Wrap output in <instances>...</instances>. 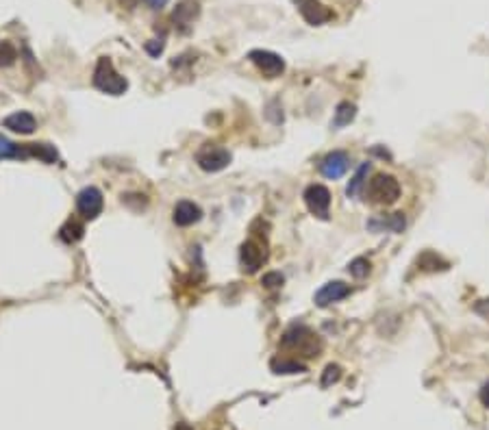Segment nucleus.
<instances>
[{
    "instance_id": "f257e3e1",
    "label": "nucleus",
    "mask_w": 489,
    "mask_h": 430,
    "mask_svg": "<svg viewBox=\"0 0 489 430\" xmlns=\"http://www.w3.org/2000/svg\"><path fill=\"white\" fill-rule=\"evenodd\" d=\"M91 81H93V87L103 93H109V96H122V93L128 89V81L124 77H120L109 57L98 59Z\"/></svg>"
},
{
    "instance_id": "f03ea898",
    "label": "nucleus",
    "mask_w": 489,
    "mask_h": 430,
    "mask_svg": "<svg viewBox=\"0 0 489 430\" xmlns=\"http://www.w3.org/2000/svg\"><path fill=\"white\" fill-rule=\"evenodd\" d=\"M280 346L287 348V350H294V352H300L305 354V357H317L319 350H322V341H319L317 335L303 326V324H296L292 326L285 335L283 339H280Z\"/></svg>"
},
{
    "instance_id": "7ed1b4c3",
    "label": "nucleus",
    "mask_w": 489,
    "mask_h": 430,
    "mask_svg": "<svg viewBox=\"0 0 489 430\" xmlns=\"http://www.w3.org/2000/svg\"><path fill=\"white\" fill-rule=\"evenodd\" d=\"M368 200L374 204H383V207H389L398 198H400V183L393 178L391 174H376L370 183H368Z\"/></svg>"
},
{
    "instance_id": "20e7f679",
    "label": "nucleus",
    "mask_w": 489,
    "mask_h": 430,
    "mask_svg": "<svg viewBox=\"0 0 489 430\" xmlns=\"http://www.w3.org/2000/svg\"><path fill=\"white\" fill-rule=\"evenodd\" d=\"M196 163L204 172H222L224 167H229L231 163V153L222 146L206 144L196 153Z\"/></svg>"
},
{
    "instance_id": "39448f33",
    "label": "nucleus",
    "mask_w": 489,
    "mask_h": 430,
    "mask_svg": "<svg viewBox=\"0 0 489 430\" xmlns=\"http://www.w3.org/2000/svg\"><path fill=\"white\" fill-rule=\"evenodd\" d=\"M248 59L259 68V72L268 79H276L285 72V61L280 54L272 52V50H250Z\"/></svg>"
},
{
    "instance_id": "423d86ee",
    "label": "nucleus",
    "mask_w": 489,
    "mask_h": 430,
    "mask_svg": "<svg viewBox=\"0 0 489 430\" xmlns=\"http://www.w3.org/2000/svg\"><path fill=\"white\" fill-rule=\"evenodd\" d=\"M105 207V200L98 187H85V190L79 192L77 196V211L85 217V220H96L100 215Z\"/></svg>"
},
{
    "instance_id": "0eeeda50",
    "label": "nucleus",
    "mask_w": 489,
    "mask_h": 430,
    "mask_svg": "<svg viewBox=\"0 0 489 430\" xmlns=\"http://www.w3.org/2000/svg\"><path fill=\"white\" fill-rule=\"evenodd\" d=\"M305 204H307V209L317 215V217H322L326 220L329 217V209H331V192L326 190L324 185H309L307 190H305Z\"/></svg>"
},
{
    "instance_id": "6e6552de",
    "label": "nucleus",
    "mask_w": 489,
    "mask_h": 430,
    "mask_svg": "<svg viewBox=\"0 0 489 430\" xmlns=\"http://www.w3.org/2000/svg\"><path fill=\"white\" fill-rule=\"evenodd\" d=\"M268 259V252L266 248H263L259 241L255 239H248L241 244V250H239V261H241V270L248 272V274H255L263 263H266Z\"/></svg>"
},
{
    "instance_id": "1a4fd4ad",
    "label": "nucleus",
    "mask_w": 489,
    "mask_h": 430,
    "mask_svg": "<svg viewBox=\"0 0 489 430\" xmlns=\"http://www.w3.org/2000/svg\"><path fill=\"white\" fill-rule=\"evenodd\" d=\"M300 15L305 17V22L311 26H322L324 22L333 20V11L324 7L319 0H294Z\"/></svg>"
},
{
    "instance_id": "9d476101",
    "label": "nucleus",
    "mask_w": 489,
    "mask_h": 430,
    "mask_svg": "<svg viewBox=\"0 0 489 430\" xmlns=\"http://www.w3.org/2000/svg\"><path fill=\"white\" fill-rule=\"evenodd\" d=\"M200 15V3L198 0H181L172 11V22L181 33H187L192 29V24L198 20Z\"/></svg>"
},
{
    "instance_id": "9b49d317",
    "label": "nucleus",
    "mask_w": 489,
    "mask_h": 430,
    "mask_svg": "<svg viewBox=\"0 0 489 430\" xmlns=\"http://www.w3.org/2000/svg\"><path fill=\"white\" fill-rule=\"evenodd\" d=\"M346 295H350V287L346 283H342V280H331V283H326V285H322L317 289L313 300H315L317 307L324 309V307H331L335 302L344 300Z\"/></svg>"
},
{
    "instance_id": "f8f14e48",
    "label": "nucleus",
    "mask_w": 489,
    "mask_h": 430,
    "mask_svg": "<svg viewBox=\"0 0 489 430\" xmlns=\"http://www.w3.org/2000/svg\"><path fill=\"white\" fill-rule=\"evenodd\" d=\"M348 163H350V159L344 151H333L322 159V163H319V172L333 181L342 178L348 170Z\"/></svg>"
},
{
    "instance_id": "ddd939ff",
    "label": "nucleus",
    "mask_w": 489,
    "mask_h": 430,
    "mask_svg": "<svg viewBox=\"0 0 489 430\" xmlns=\"http://www.w3.org/2000/svg\"><path fill=\"white\" fill-rule=\"evenodd\" d=\"M200 217H202V209L196 202H192V200L176 202L174 213H172V220H174L176 226H192V224L200 222Z\"/></svg>"
},
{
    "instance_id": "4468645a",
    "label": "nucleus",
    "mask_w": 489,
    "mask_h": 430,
    "mask_svg": "<svg viewBox=\"0 0 489 430\" xmlns=\"http://www.w3.org/2000/svg\"><path fill=\"white\" fill-rule=\"evenodd\" d=\"M3 124H5V128L13 130V133H20V135H31L37 128V120L33 118V114H29V111H15V114L5 118Z\"/></svg>"
},
{
    "instance_id": "2eb2a0df",
    "label": "nucleus",
    "mask_w": 489,
    "mask_h": 430,
    "mask_svg": "<svg viewBox=\"0 0 489 430\" xmlns=\"http://www.w3.org/2000/svg\"><path fill=\"white\" fill-rule=\"evenodd\" d=\"M370 231H391V233H403L405 229V215L403 213H391L387 217H374L368 222Z\"/></svg>"
},
{
    "instance_id": "dca6fc26",
    "label": "nucleus",
    "mask_w": 489,
    "mask_h": 430,
    "mask_svg": "<svg viewBox=\"0 0 489 430\" xmlns=\"http://www.w3.org/2000/svg\"><path fill=\"white\" fill-rule=\"evenodd\" d=\"M29 157H31L29 144H13L0 135V159H29Z\"/></svg>"
},
{
    "instance_id": "f3484780",
    "label": "nucleus",
    "mask_w": 489,
    "mask_h": 430,
    "mask_svg": "<svg viewBox=\"0 0 489 430\" xmlns=\"http://www.w3.org/2000/svg\"><path fill=\"white\" fill-rule=\"evenodd\" d=\"M270 369L274 374H305L307 371V365L300 363V361H292V359H272L270 361Z\"/></svg>"
},
{
    "instance_id": "a211bd4d",
    "label": "nucleus",
    "mask_w": 489,
    "mask_h": 430,
    "mask_svg": "<svg viewBox=\"0 0 489 430\" xmlns=\"http://www.w3.org/2000/svg\"><path fill=\"white\" fill-rule=\"evenodd\" d=\"M356 116V107L352 102H340L335 109V116H333V128H342L348 126Z\"/></svg>"
},
{
    "instance_id": "6ab92c4d",
    "label": "nucleus",
    "mask_w": 489,
    "mask_h": 430,
    "mask_svg": "<svg viewBox=\"0 0 489 430\" xmlns=\"http://www.w3.org/2000/svg\"><path fill=\"white\" fill-rule=\"evenodd\" d=\"M83 233H85V229L79 220H68L59 231V237L66 241V244H77V241L83 239Z\"/></svg>"
},
{
    "instance_id": "aec40b11",
    "label": "nucleus",
    "mask_w": 489,
    "mask_h": 430,
    "mask_svg": "<svg viewBox=\"0 0 489 430\" xmlns=\"http://www.w3.org/2000/svg\"><path fill=\"white\" fill-rule=\"evenodd\" d=\"M29 148H31V157L40 159L44 163H54L59 159L54 146H50V144H29Z\"/></svg>"
},
{
    "instance_id": "412c9836",
    "label": "nucleus",
    "mask_w": 489,
    "mask_h": 430,
    "mask_svg": "<svg viewBox=\"0 0 489 430\" xmlns=\"http://www.w3.org/2000/svg\"><path fill=\"white\" fill-rule=\"evenodd\" d=\"M368 172H370V163H363L359 170H356V174L352 176V181L348 183V187H346V194H348V198H354V196H359L361 194V187L366 185V176H368Z\"/></svg>"
},
{
    "instance_id": "4be33fe9",
    "label": "nucleus",
    "mask_w": 489,
    "mask_h": 430,
    "mask_svg": "<svg viewBox=\"0 0 489 430\" xmlns=\"http://www.w3.org/2000/svg\"><path fill=\"white\" fill-rule=\"evenodd\" d=\"M15 59H17V48L7 40H0V68L13 66Z\"/></svg>"
},
{
    "instance_id": "5701e85b",
    "label": "nucleus",
    "mask_w": 489,
    "mask_h": 430,
    "mask_svg": "<svg viewBox=\"0 0 489 430\" xmlns=\"http://www.w3.org/2000/svg\"><path fill=\"white\" fill-rule=\"evenodd\" d=\"M348 272H350V276H352V278H359V280H361V278H366V276L370 274V261H368V259H363V256L350 261Z\"/></svg>"
},
{
    "instance_id": "b1692460",
    "label": "nucleus",
    "mask_w": 489,
    "mask_h": 430,
    "mask_svg": "<svg viewBox=\"0 0 489 430\" xmlns=\"http://www.w3.org/2000/svg\"><path fill=\"white\" fill-rule=\"evenodd\" d=\"M342 378V367L340 365H329L324 369V376H322V387H329L333 383H337Z\"/></svg>"
},
{
    "instance_id": "393cba45",
    "label": "nucleus",
    "mask_w": 489,
    "mask_h": 430,
    "mask_svg": "<svg viewBox=\"0 0 489 430\" xmlns=\"http://www.w3.org/2000/svg\"><path fill=\"white\" fill-rule=\"evenodd\" d=\"M283 274H278V272H268L266 276H263V280H261V285L263 287H268V289H276V287H280L283 285Z\"/></svg>"
},
{
    "instance_id": "a878e982",
    "label": "nucleus",
    "mask_w": 489,
    "mask_h": 430,
    "mask_svg": "<svg viewBox=\"0 0 489 430\" xmlns=\"http://www.w3.org/2000/svg\"><path fill=\"white\" fill-rule=\"evenodd\" d=\"M146 52L150 54V57H159V54L163 52V48H165V40L161 37V40H150V42H146Z\"/></svg>"
},
{
    "instance_id": "bb28decb",
    "label": "nucleus",
    "mask_w": 489,
    "mask_h": 430,
    "mask_svg": "<svg viewBox=\"0 0 489 430\" xmlns=\"http://www.w3.org/2000/svg\"><path fill=\"white\" fill-rule=\"evenodd\" d=\"M474 311H476L479 315H483V317H487V320H489V300H481V302H476Z\"/></svg>"
},
{
    "instance_id": "cd10ccee",
    "label": "nucleus",
    "mask_w": 489,
    "mask_h": 430,
    "mask_svg": "<svg viewBox=\"0 0 489 430\" xmlns=\"http://www.w3.org/2000/svg\"><path fill=\"white\" fill-rule=\"evenodd\" d=\"M167 3H170V0H146V5L153 11H161Z\"/></svg>"
},
{
    "instance_id": "c85d7f7f",
    "label": "nucleus",
    "mask_w": 489,
    "mask_h": 430,
    "mask_svg": "<svg viewBox=\"0 0 489 430\" xmlns=\"http://www.w3.org/2000/svg\"><path fill=\"white\" fill-rule=\"evenodd\" d=\"M118 3H120V7H124V9H128V11H133V9L142 3V0H118Z\"/></svg>"
},
{
    "instance_id": "c756f323",
    "label": "nucleus",
    "mask_w": 489,
    "mask_h": 430,
    "mask_svg": "<svg viewBox=\"0 0 489 430\" xmlns=\"http://www.w3.org/2000/svg\"><path fill=\"white\" fill-rule=\"evenodd\" d=\"M481 402L489 408V383H485L483 389H481Z\"/></svg>"
}]
</instances>
